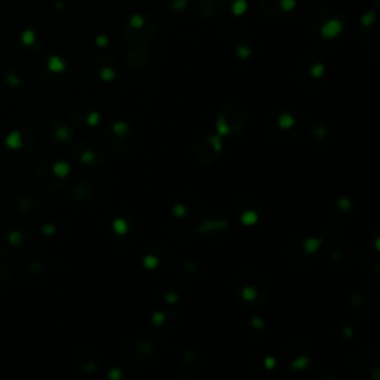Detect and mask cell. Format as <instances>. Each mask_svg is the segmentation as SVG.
<instances>
[{"instance_id": "obj_37", "label": "cell", "mask_w": 380, "mask_h": 380, "mask_svg": "<svg viewBox=\"0 0 380 380\" xmlns=\"http://www.w3.org/2000/svg\"><path fill=\"white\" fill-rule=\"evenodd\" d=\"M217 6L222 12L232 15L235 18H241L248 11V0H219Z\"/></svg>"}, {"instance_id": "obj_47", "label": "cell", "mask_w": 380, "mask_h": 380, "mask_svg": "<svg viewBox=\"0 0 380 380\" xmlns=\"http://www.w3.org/2000/svg\"><path fill=\"white\" fill-rule=\"evenodd\" d=\"M11 284H12V272L6 263L0 262V296L9 288Z\"/></svg>"}, {"instance_id": "obj_50", "label": "cell", "mask_w": 380, "mask_h": 380, "mask_svg": "<svg viewBox=\"0 0 380 380\" xmlns=\"http://www.w3.org/2000/svg\"><path fill=\"white\" fill-rule=\"evenodd\" d=\"M42 232H43L46 236H51V235H54V233L57 232V225H54V223H45L43 228H42Z\"/></svg>"}, {"instance_id": "obj_34", "label": "cell", "mask_w": 380, "mask_h": 380, "mask_svg": "<svg viewBox=\"0 0 380 380\" xmlns=\"http://www.w3.org/2000/svg\"><path fill=\"white\" fill-rule=\"evenodd\" d=\"M33 76H35V69L27 64H23V63L14 64L12 67H9L5 72V80L11 86L26 85L32 80Z\"/></svg>"}, {"instance_id": "obj_1", "label": "cell", "mask_w": 380, "mask_h": 380, "mask_svg": "<svg viewBox=\"0 0 380 380\" xmlns=\"http://www.w3.org/2000/svg\"><path fill=\"white\" fill-rule=\"evenodd\" d=\"M306 26L313 45L324 49L337 48L346 35V24L343 17L330 8L313 9L307 15Z\"/></svg>"}, {"instance_id": "obj_10", "label": "cell", "mask_w": 380, "mask_h": 380, "mask_svg": "<svg viewBox=\"0 0 380 380\" xmlns=\"http://www.w3.org/2000/svg\"><path fill=\"white\" fill-rule=\"evenodd\" d=\"M230 230L232 226L228 217L216 210H208L199 217L192 232L208 242H220L230 235Z\"/></svg>"}, {"instance_id": "obj_30", "label": "cell", "mask_w": 380, "mask_h": 380, "mask_svg": "<svg viewBox=\"0 0 380 380\" xmlns=\"http://www.w3.org/2000/svg\"><path fill=\"white\" fill-rule=\"evenodd\" d=\"M112 233L113 236L120 242V241H128L132 238V233H134V229H135V222H134V217L132 214L129 213H120L117 214L112 225Z\"/></svg>"}, {"instance_id": "obj_48", "label": "cell", "mask_w": 380, "mask_h": 380, "mask_svg": "<svg viewBox=\"0 0 380 380\" xmlns=\"http://www.w3.org/2000/svg\"><path fill=\"white\" fill-rule=\"evenodd\" d=\"M27 134H23V132H12L8 135L6 138V146L8 147H12V149H23L26 144H27V140H26Z\"/></svg>"}, {"instance_id": "obj_5", "label": "cell", "mask_w": 380, "mask_h": 380, "mask_svg": "<svg viewBox=\"0 0 380 380\" xmlns=\"http://www.w3.org/2000/svg\"><path fill=\"white\" fill-rule=\"evenodd\" d=\"M324 247V235L319 232L318 235L303 233L296 236L287 248L288 262L299 269H306L313 265L321 248Z\"/></svg>"}, {"instance_id": "obj_35", "label": "cell", "mask_w": 380, "mask_h": 380, "mask_svg": "<svg viewBox=\"0 0 380 380\" xmlns=\"http://www.w3.org/2000/svg\"><path fill=\"white\" fill-rule=\"evenodd\" d=\"M125 61L132 69H143L150 61V51L146 46H134L125 52Z\"/></svg>"}, {"instance_id": "obj_15", "label": "cell", "mask_w": 380, "mask_h": 380, "mask_svg": "<svg viewBox=\"0 0 380 380\" xmlns=\"http://www.w3.org/2000/svg\"><path fill=\"white\" fill-rule=\"evenodd\" d=\"M223 137L217 135H204L199 137L193 143V156L195 159L204 165V166H213L216 165L225 152V143L222 140Z\"/></svg>"}, {"instance_id": "obj_17", "label": "cell", "mask_w": 380, "mask_h": 380, "mask_svg": "<svg viewBox=\"0 0 380 380\" xmlns=\"http://www.w3.org/2000/svg\"><path fill=\"white\" fill-rule=\"evenodd\" d=\"M349 368L353 371L355 376L364 380H379V359L374 352L362 349L353 352L347 359Z\"/></svg>"}, {"instance_id": "obj_38", "label": "cell", "mask_w": 380, "mask_h": 380, "mask_svg": "<svg viewBox=\"0 0 380 380\" xmlns=\"http://www.w3.org/2000/svg\"><path fill=\"white\" fill-rule=\"evenodd\" d=\"M51 137L52 140L57 143V144H69L73 141L75 138V132L73 129L66 123V122H61V120H55L52 125H51Z\"/></svg>"}, {"instance_id": "obj_28", "label": "cell", "mask_w": 380, "mask_h": 380, "mask_svg": "<svg viewBox=\"0 0 380 380\" xmlns=\"http://www.w3.org/2000/svg\"><path fill=\"white\" fill-rule=\"evenodd\" d=\"M355 213V205L350 198L347 196H339L330 207V216L334 223L343 226L350 222Z\"/></svg>"}, {"instance_id": "obj_39", "label": "cell", "mask_w": 380, "mask_h": 380, "mask_svg": "<svg viewBox=\"0 0 380 380\" xmlns=\"http://www.w3.org/2000/svg\"><path fill=\"white\" fill-rule=\"evenodd\" d=\"M49 270V259L45 256H39L30 260L26 266V275L29 279H40Z\"/></svg>"}, {"instance_id": "obj_29", "label": "cell", "mask_w": 380, "mask_h": 380, "mask_svg": "<svg viewBox=\"0 0 380 380\" xmlns=\"http://www.w3.org/2000/svg\"><path fill=\"white\" fill-rule=\"evenodd\" d=\"M230 48L239 61L251 60L256 52V43H254L253 38L247 33H236L230 39Z\"/></svg>"}, {"instance_id": "obj_21", "label": "cell", "mask_w": 380, "mask_h": 380, "mask_svg": "<svg viewBox=\"0 0 380 380\" xmlns=\"http://www.w3.org/2000/svg\"><path fill=\"white\" fill-rule=\"evenodd\" d=\"M377 9L379 2L374 5L373 9L365 11L355 23V35L361 42L370 43L379 38V23H377Z\"/></svg>"}, {"instance_id": "obj_40", "label": "cell", "mask_w": 380, "mask_h": 380, "mask_svg": "<svg viewBox=\"0 0 380 380\" xmlns=\"http://www.w3.org/2000/svg\"><path fill=\"white\" fill-rule=\"evenodd\" d=\"M175 270L180 273V276L190 279L199 275L201 266L195 259H180L175 262Z\"/></svg>"}, {"instance_id": "obj_9", "label": "cell", "mask_w": 380, "mask_h": 380, "mask_svg": "<svg viewBox=\"0 0 380 380\" xmlns=\"http://www.w3.org/2000/svg\"><path fill=\"white\" fill-rule=\"evenodd\" d=\"M103 140L106 146L117 156L129 154L137 144V135L131 123L123 119L110 120L103 131Z\"/></svg>"}, {"instance_id": "obj_14", "label": "cell", "mask_w": 380, "mask_h": 380, "mask_svg": "<svg viewBox=\"0 0 380 380\" xmlns=\"http://www.w3.org/2000/svg\"><path fill=\"white\" fill-rule=\"evenodd\" d=\"M72 156L76 163L85 168H100L106 163L107 160V150L101 143L86 140L76 143Z\"/></svg>"}, {"instance_id": "obj_36", "label": "cell", "mask_w": 380, "mask_h": 380, "mask_svg": "<svg viewBox=\"0 0 380 380\" xmlns=\"http://www.w3.org/2000/svg\"><path fill=\"white\" fill-rule=\"evenodd\" d=\"M251 368L254 373L265 376V374L273 373L278 368V361L269 353H260L251 359Z\"/></svg>"}, {"instance_id": "obj_16", "label": "cell", "mask_w": 380, "mask_h": 380, "mask_svg": "<svg viewBox=\"0 0 380 380\" xmlns=\"http://www.w3.org/2000/svg\"><path fill=\"white\" fill-rule=\"evenodd\" d=\"M66 199L73 205H89L95 201L98 187L92 177H80L77 180H70L69 184L63 189Z\"/></svg>"}, {"instance_id": "obj_42", "label": "cell", "mask_w": 380, "mask_h": 380, "mask_svg": "<svg viewBox=\"0 0 380 380\" xmlns=\"http://www.w3.org/2000/svg\"><path fill=\"white\" fill-rule=\"evenodd\" d=\"M333 334H334V337H336L337 342H340V343H349V342H352V340L356 337V330L353 328L352 324L342 321V322H339V324L336 325Z\"/></svg>"}, {"instance_id": "obj_44", "label": "cell", "mask_w": 380, "mask_h": 380, "mask_svg": "<svg viewBox=\"0 0 380 380\" xmlns=\"http://www.w3.org/2000/svg\"><path fill=\"white\" fill-rule=\"evenodd\" d=\"M219 12V6L216 0H198L196 2V14L204 20H213Z\"/></svg>"}, {"instance_id": "obj_43", "label": "cell", "mask_w": 380, "mask_h": 380, "mask_svg": "<svg viewBox=\"0 0 380 380\" xmlns=\"http://www.w3.org/2000/svg\"><path fill=\"white\" fill-rule=\"evenodd\" d=\"M154 2L157 3L159 9L169 14L184 12L190 5V0H154Z\"/></svg>"}, {"instance_id": "obj_13", "label": "cell", "mask_w": 380, "mask_h": 380, "mask_svg": "<svg viewBox=\"0 0 380 380\" xmlns=\"http://www.w3.org/2000/svg\"><path fill=\"white\" fill-rule=\"evenodd\" d=\"M313 356H315L313 347L307 342L299 340L288 344L282 356L284 374H294V373H302L307 370L313 362Z\"/></svg>"}, {"instance_id": "obj_20", "label": "cell", "mask_w": 380, "mask_h": 380, "mask_svg": "<svg viewBox=\"0 0 380 380\" xmlns=\"http://www.w3.org/2000/svg\"><path fill=\"white\" fill-rule=\"evenodd\" d=\"M150 327L159 337H171L178 328V315L174 309H157L152 313Z\"/></svg>"}, {"instance_id": "obj_46", "label": "cell", "mask_w": 380, "mask_h": 380, "mask_svg": "<svg viewBox=\"0 0 380 380\" xmlns=\"http://www.w3.org/2000/svg\"><path fill=\"white\" fill-rule=\"evenodd\" d=\"M248 328H250V334L254 337H262L267 330L265 318H262L259 315H251L248 318Z\"/></svg>"}, {"instance_id": "obj_41", "label": "cell", "mask_w": 380, "mask_h": 380, "mask_svg": "<svg viewBox=\"0 0 380 380\" xmlns=\"http://www.w3.org/2000/svg\"><path fill=\"white\" fill-rule=\"evenodd\" d=\"M180 361H181V365L186 370H195L202 362V352L198 347H189L181 353Z\"/></svg>"}, {"instance_id": "obj_23", "label": "cell", "mask_w": 380, "mask_h": 380, "mask_svg": "<svg viewBox=\"0 0 380 380\" xmlns=\"http://www.w3.org/2000/svg\"><path fill=\"white\" fill-rule=\"evenodd\" d=\"M297 8V0H259L260 12L272 21H284Z\"/></svg>"}, {"instance_id": "obj_31", "label": "cell", "mask_w": 380, "mask_h": 380, "mask_svg": "<svg viewBox=\"0 0 380 380\" xmlns=\"http://www.w3.org/2000/svg\"><path fill=\"white\" fill-rule=\"evenodd\" d=\"M17 208L23 214H35L42 208V198L35 189H21L17 195Z\"/></svg>"}, {"instance_id": "obj_51", "label": "cell", "mask_w": 380, "mask_h": 380, "mask_svg": "<svg viewBox=\"0 0 380 380\" xmlns=\"http://www.w3.org/2000/svg\"><path fill=\"white\" fill-rule=\"evenodd\" d=\"M95 43L100 46V48H106L109 45V36L107 35H98L95 36Z\"/></svg>"}, {"instance_id": "obj_8", "label": "cell", "mask_w": 380, "mask_h": 380, "mask_svg": "<svg viewBox=\"0 0 380 380\" xmlns=\"http://www.w3.org/2000/svg\"><path fill=\"white\" fill-rule=\"evenodd\" d=\"M159 33V24L150 14H132L123 24V36L134 46H147Z\"/></svg>"}, {"instance_id": "obj_32", "label": "cell", "mask_w": 380, "mask_h": 380, "mask_svg": "<svg viewBox=\"0 0 380 380\" xmlns=\"http://www.w3.org/2000/svg\"><path fill=\"white\" fill-rule=\"evenodd\" d=\"M169 213L175 220H186L193 213V201L187 193H175L169 201Z\"/></svg>"}, {"instance_id": "obj_25", "label": "cell", "mask_w": 380, "mask_h": 380, "mask_svg": "<svg viewBox=\"0 0 380 380\" xmlns=\"http://www.w3.org/2000/svg\"><path fill=\"white\" fill-rule=\"evenodd\" d=\"M169 260L168 251L160 245H153L146 248L141 254V266L146 272H157L160 270Z\"/></svg>"}, {"instance_id": "obj_6", "label": "cell", "mask_w": 380, "mask_h": 380, "mask_svg": "<svg viewBox=\"0 0 380 380\" xmlns=\"http://www.w3.org/2000/svg\"><path fill=\"white\" fill-rule=\"evenodd\" d=\"M38 181L51 190H63L72 180L70 163L58 156H46L36 166Z\"/></svg>"}, {"instance_id": "obj_22", "label": "cell", "mask_w": 380, "mask_h": 380, "mask_svg": "<svg viewBox=\"0 0 380 380\" xmlns=\"http://www.w3.org/2000/svg\"><path fill=\"white\" fill-rule=\"evenodd\" d=\"M376 296L368 287H359L353 290L349 297V309L353 315L365 318L376 310Z\"/></svg>"}, {"instance_id": "obj_18", "label": "cell", "mask_w": 380, "mask_h": 380, "mask_svg": "<svg viewBox=\"0 0 380 380\" xmlns=\"http://www.w3.org/2000/svg\"><path fill=\"white\" fill-rule=\"evenodd\" d=\"M235 214L244 228H257L265 217L262 202L253 196H242L235 204Z\"/></svg>"}, {"instance_id": "obj_2", "label": "cell", "mask_w": 380, "mask_h": 380, "mask_svg": "<svg viewBox=\"0 0 380 380\" xmlns=\"http://www.w3.org/2000/svg\"><path fill=\"white\" fill-rule=\"evenodd\" d=\"M232 291L241 304L250 309H259L270 297V284L259 272H241L233 278Z\"/></svg>"}, {"instance_id": "obj_4", "label": "cell", "mask_w": 380, "mask_h": 380, "mask_svg": "<svg viewBox=\"0 0 380 380\" xmlns=\"http://www.w3.org/2000/svg\"><path fill=\"white\" fill-rule=\"evenodd\" d=\"M248 120V112L241 103L228 101L217 110L214 128L220 137H236L247 129Z\"/></svg>"}, {"instance_id": "obj_11", "label": "cell", "mask_w": 380, "mask_h": 380, "mask_svg": "<svg viewBox=\"0 0 380 380\" xmlns=\"http://www.w3.org/2000/svg\"><path fill=\"white\" fill-rule=\"evenodd\" d=\"M157 347L147 336H134L123 346V359L132 368H146L154 362Z\"/></svg>"}, {"instance_id": "obj_27", "label": "cell", "mask_w": 380, "mask_h": 380, "mask_svg": "<svg viewBox=\"0 0 380 380\" xmlns=\"http://www.w3.org/2000/svg\"><path fill=\"white\" fill-rule=\"evenodd\" d=\"M307 132H309V137L312 138V141L319 146H328V144L334 143V140L337 137L336 128L331 123L324 122V120L312 122Z\"/></svg>"}, {"instance_id": "obj_45", "label": "cell", "mask_w": 380, "mask_h": 380, "mask_svg": "<svg viewBox=\"0 0 380 380\" xmlns=\"http://www.w3.org/2000/svg\"><path fill=\"white\" fill-rule=\"evenodd\" d=\"M46 72H49L51 75H55V76H63L67 73V63L58 55L51 57L46 61Z\"/></svg>"}, {"instance_id": "obj_49", "label": "cell", "mask_w": 380, "mask_h": 380, "mask_svg": "<svg viewBox=\"0 0 380 380\" xmlns=\"http://www.w3.org/2000/svg\"><path fill=\"white\" fill-rule=\"evenodd\" d=\"M123 376H125V373H123L120 368H116V367L110 368V370L106 373V379H109V380H122Z\"/></svg>"}, {"instance_id": "obj_3", "label": "cell", "mask_w": 380, "mask_h": 380, "mask_svg": "<svg viewBox=\"0 0 380 380\" xmlns=\"http://www.w3.org/2000/svg\"><path fill=\"white\" fill-rule=\"evenodd\" d=\"M35 233L32 228L20 220H12L0 232V251L9 257H21L32 248Z\"/></svg>"}, {"instance_id": "obj_26", "label": "cell", "mask_w": 380, "mask_h": 380, "mask_svg": "<svg viewBox=\"0 0 380 380\" xmlns=\"http://www.w3.org/2000/svg\"><path fill=\"white\" fill-rule=\"evenodd\" d=\"M73 365L83 374H94L100 368V361L91 347H80L73 355Z\"/></svg>"}, {"instance_id": "obj_19", "label": "cell", "mask_w": 380, "mask_h": 380, "mask_svg": "<svg viewBox=\"0 0 380 380\" xmlns=\"http://www.w3.org/2000/svg\"><path fill=\"white\" fill-rule=\"evenodd\" d=\"M73 125L83 131H91L101 123V113L91 104L79 103L75 104L69 112Z\"/></svg>"}, {"instance_id": "obj_7", "label": "cell", "mask_w": 380, "mask_h": 380, "mask_svg": "<svg viewBox=\"0 0 380 380\" xmlns=\"http://www.w3.org/2000/svg\"><path fill=\"white\" fill-rule=\"evenodd\" d=\"M266 134L272 141L290 143L302 131L300 117L290 110H276L270 113L265 123Z\"/></svg>"}, {"instance_id": "obj_24", "label": "cell", "mask_w": 380, "mask_h": 380, "mask_svg": "<svg viewBox=\"0 0 380 380\" xmlns=\"http://www.w3.org/2000/svg\"><path fill=\"white\" fill-rule=\"evenodd\" d=\"M94 73L103 83H116L120 79V69L113 57L103 55L94 63Z\"/></svg>"}, {"instance_id": "obj_33", "label": "cell", "mask_w": 380, "mask_h": 380, "mask_svg": "<svg viewBox=\"0 0 380 380\" xmlns=\"http://www.w3.org/2000/svg\"><path fill=\"white\" fill-rule=\"evenodd\" d=\"M160 300L171 309L174 307H180L183 306L186 302H187V291L180 287L178 284L175 282H169V284H165L162 288H160V294H159Z\"/></svg>"}, {"instance_id": "obj_12", "label": "cell", "mask_w": 380, "mask_h": 380, "mask_svg": "<svg viewBox=\"0 0 380 380\" xmlns=\"http://www.w3.org/2000/svg\"><path fill=\"white\" fill-rule=\"evenodd\" d=\"M325 73L327 66L324 60L316 54H307L299 61L296 79L303 89H315L324 80Z\"/></svg>"}]
</instances>
